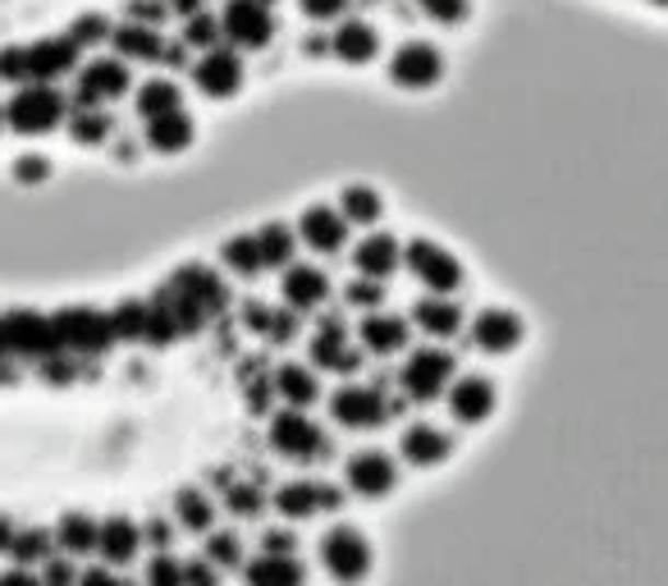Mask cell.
<instances>
[{
  "instance_id": "cell-1",
  "label": "cell",
  "mask_w": 668,
  "mask_h": 586,
  "mask_svg": "<svg viewBox=\"0 0 668 586\" xmlns=\"http://www.w3.org/2000/svg\"><path fill=\"white\" fill-rule=\"evenodd\" d=\"M5 111V129L19 138H46L65 129L69 119V92H60V83H19L10 92V101H0Z\"/></svg>"
},
{
  "instance_id": "cell-2",
  "label": "cell",
  "mask_w": 668,
  "mask_h": 586,
  "mask_svg": "<svg viewBox=\"0 0 668 586\" xmlns=\"http://www.w3.org/2000/svg\"><path fill=\"white\" fill-rule=\"evenodd\" d=\"M445 73H449V60L430 37H403L390 50V60H384V79L399 92H435L445 83Z\"/></svg>"
},
{
  "instance_id": "cell-3",
  "label": "cell",
  "mask_w": 668,
  "mask_h": 586,
  "mask_svg": "<svg viewBox=\"0 0 668 586\" xmlns=\"http://www.w3.org/2000/svg\"><path fill=\"white\" fill-rule=\"evenodd\" d=\"M134 92V65L119 56H92L73 69L69 106H111V101Z\"/></svg>"
},
{
  "instance_id": "cell-4",
  "label": "cell",
  "mask_w": 668,
  "mask_h": 586,
  "mask_svg": "<svg viewBox=\"0 0 668 586\" xmlns=\"http://www.w3.org/2000/svg\"><path fill=\"white\" fill-rule=\"evenodd\" d=\"M188 79H193V88L207 96V101H229V96H239L243 83H247L243 50L229 46V42H220V46H211V50H197Z\"/></svg>"
},
{
  "instance_id": "cell-5",
  "label": "cell",
  "mask_w": 668,
  "mask_h": 586,
  "mask_svg": "<svg viewBox=\"0 0 668 586\" xmlns=\"http://www.w3.org/2000/svg\"><path fill=\"white\" fill-rule=\"evenodd\" d=\"M403 266L417 275V285H426V294H458L462 289V262L449 248H440L435 239H413L403 243Z\"/></svg>"
},
{
  "instance_id": "cell-6",
  "label": "cell",
  "mask_w": 668,
  "mask_h": 586,
  "mask_svg": "<svg viewBox=\"0 0 668 586\" xmlns=\"http://www.w3.org/2000/svg\"><path fill=\"white\" fill-rule=\"evenodd\" d=\"M321 564L325 573L339 582V586H357L367 573H371V545L357 527H330L321 537Z\"/></svg>"
},
{
  "instance_id": "cell-7",
  "label": "cell",
  "mask_w": 668,
  "mask_h": 586,
  "mask_svg": "<svg viewBox=\"0 0 668 586\" xmlns=\"http://www.w3.org/2000/svg\"><path fill=\"white\" fill-rule=\"evenodd\" d=\"M220 37L239 50H262L275 37V14L262 0H220Z\"/></svg>"
},
{
  "instance_id": "cell-8",
  "label": "cell",
  "mask_w": 668,
  "mask_h": 586,
  "mask_svg": "<svg viewBox=\"0 0 668 586\" xmlns=\"http://www.w3.org/2000/svg\"><path fill=\"white\" fill-rule=\"evenodd\" d=\"M453 371H458L453 353H445V348H417L413 358L403 363V371H399V386L407 390V399L430 403V399H440V394L449 390Z\"/></svg>"
},
{
  "instance_id": "cell-9",
  "label": "cell",
  "mask_w": 668,
  "mask_h": 586,
  "mask_svg": "<svg viewBox=\"0 0 668 586\" xmlns=\"http://www.w3.org/2000/svg\"><path fill=\"white\" fill-rule=\"evenodd\" d=\"M330 37V56L339 60V65H353V69H367L380 60V28L371 19H357V14H344V19H334V28L325 33Z\"/></svg>"
},
{
  "instance_id": "cell-10",
  "label": "cell",
  "mask_w": 668,
  "mask_h": 586,
  "mask_svg": "<svg viewBox=\"0 0 668 586\" xmlns=\"http://www.w3.org/2000/svg\"><path fill=\"white\" fill-rule=\"evenodd\" d=\"M0 330H5V348L19 353V358H50L60 353V335H56V321L42 317V312H28L19 308L10 317H0Z\"/></svg>"
},
{
  "instance_id": "cell-11",
  "label": "cell",
  "mask_w": 668,
  "mask_h": 586,
  "mask_svg": "<svg viewBox=\"0 0 668 586\" xmlns=\"http://www.w3.org/2000/svg\"><path fill=\"white\" fill-rule=\"evenodd\" d=\"M50 321H56L60 348H73V353H106L115 344L111 317H101L92 308H65V312H56Z\"/></svg>"
},
{
  "instance_id": "cell-12",
  "label": "cell",
  "mask_w": 668,
  "mask_h": 586,
  "mask_svg": "<svg viewBox=\"0 0 668 586\" xmlns=\"http://www.w3.org/2000/svg\"><path fill=\"white\" fill-rule=\"evenodd\" d=\"M270 440H275L279 453H285V458H298V463L330 453L325 430H321L312 417H307V413H298V407H289V413H279V417L270 422Z\"/></svg>"
},
{
  "instance_id": "cell-13",
  "label": "cell",
  "mask_w": 668,
  "mask_h": 586,
  "mask_svg": "<svg viewBox=\"0 0 668 586\" xmlns=\"http://www.w3.org/2000/svg\"><path fill=\"white\" fill-rule=\"evenodd\" d=\"M106 46H111V56H119L128 65H165V50H170L157 23H138V19L115 23Z\"/></svg>"
},
{
  "instance_id": "cell-14",
  "label": "cell",
  "mask_w": 668,
  "mask_h": 586,
  "mask_svg": "<svg viewBox=\"0 0 668 586\" xmlns=\"http://www.w3.org/2000/svg\"><path fill=\"white\" fill-rule=\"evenodd\" d=\"M348 220L339 216V207H325V202H316V207H307L298 216V239L321 252V257H339V252L348 248Z\"/></svg>"
},
{
  "instance_id": "cell-15",
  "label": "cell",
  "mask_w": 668,
  "mask_h": 586,
  "mask_svg": "<svg viewBox=\"0 0 668 586\" xmlns=\"http://www.w3.org/2000/svg\"><path fill=\"white\" fill-rule=\"evenodd\" d=\"M522 340H527V321L512 312V308H485L472 321V344L481 353H491V358H499V353H512Z\"/></svg>"
},
{
  "instance_id": "cell-16",
  "label": "cell",
  "mask_w": 668,
  "mask_h": 586,
  "mask_svg": "<svg viewBox=\"0 0 668 586\" xmlns=\"http://www.w3.org/2000/svg\"><path fill=\"white\" fill-rule=\"evenodd\" d=\"M449 413L458 417V422H468V426H476V422H485L495 413V403H499V390H495V380L491 376H458V380H449Z\"/></svg>"
},
{
  "instance_id": "cell-17",
  "label": "cell",
  "mask_w": 668,
  "mask_h": 586,
  "mask_svg": "<svg viewBox=\"0 0 668 586\" xmlns=\"http://www.w3.org/2000/svg\"><path fill=\"white\" fill-rule=\"evenodd\" d=\"M142 142L151 151H161V157H178V151H188L197 142V119L188 115V106L151 115V119H142Z\"/></svg>"
},
{
  "instance_id": "cell-18",
  "label": "cell",
  "mask_w": 668,
  "mask_h": 586,
  "mask_svg": "<svg viewBox=\"0 0 668 586\" xmlns=\"http://www.w3.org/2000/svg\"><path fill=\"white\" fill-rule=\"evenodd\" d=\"M348 486L357 495H367V499H380V495H390L399 486V468H394V458L390 453H380V449H362V453H353L348 458Z\"/></svg>"
},
{
  "instance_id": "cell-19",
  "label": "cell",
  "mask_w": 668,
  "mask_h": 586,
  "mask_svg": "<svg viewBox=\"0 0 668 586\" xmlns=\"http://www.w3.org/2000/svg\"><path fill=\"white\" fill-rule=\"evenodd\" d=\"M279 298H285V308H293V312H316L330 298V275L312 262H289L285 279H279Z\"/></svg>"
},
{
  "instance_id": "cell-20",
  "label": "cell",
  "mask_w": 668,
  "mask_h": 586,
  "mask_svg": "<svg viewBox=\"0 0 668 586\" xmlns=\"http://www.w3.org/2000/svg\"><path fill=\"white\" fill-rule=\"evenodd\" d=\"M344 495L325 486V481H289V486L275 491V508L285 518H316V514H330V508H339Z\"/></svg>"
},
{
  "instance_id": "cell-21",
  "label": "cell",
  "mask_w": 668,
  "mask_h": 586,
  "mask_svg": "<svg viewBox=\"0 0 668 586\" xmlns=\"http://www.w3.org/2000/svg\"><path fill=\"white\" fill-rule=\"evenodd\" d=\"M330 417L339 426H353V430H371V426H380L384 417H390V403H384L380 390L353 386V390H339L330 399Z\"/></svg>"
},
{
  "instance_id": "cell-22",
  "label": "cell",
  "mask_w": 668,
  "mask_h": 586,
  "mask_svg": "<svg viewBox=\"0 0 668 586\" xmlns=\"http://www.w3.org/2000/svg\"><path fill=\"white\" fill-rule=\"evenodd\" d=\"M403 266V243L384 229H371V234L353 248V271L357 275H371V279H390Z\"/></svg>"
},
{
  "instance_id": "cell-23",
  "label": "cell",
  "mask_w": 668,
  "mask_h": 586,
  "mask_svg": "<svg viewBox=\"0 0 668 586\" xmlns=\"http://www.w3.org/2000/svg\"><path fill=\"white\" fill-rule=\"evenodd\" d=\"M243 582L247 586H307V568L298 554H270L262 550L256 559L243 564Z\"/></svg>"
},
{
  "instance_id": "cell-24",
  "label": "cell",
  "mask_w": 668,
  "mask_h": 586,
  "mask_svg": "<svg viewBox=\"0 0 668 586\" xmlns=\"http://www.w3.org/2000/svg\"><path fill=\"white\" fill-rule=\"evenodd\" d=\"M399 453H403L413 468H435V463H445V458L453 453V440L445 436L440 426H426V422H417V426H407V430H403Z\"/></svg>"
},
{
  "instance_id": "cell-25",
  "label": "cell",
  "mask_w": 668,
  "mask_h": 586,
  "mask_svg": "<svg viewBox=\"0 0 668 586\" xmlns=\"http://www.w3.org/2000/svg\"><path fill=\"white\" fill-rule=\"evenodd\" d=\"M413 321H417L422 335H430V340H453L458 330H462V308L449 294H430V298L413 302Z\"/></svg>"
},
{
  "instance_id": "cell-26",
  "label": "cell",
  "mask_w": 668,
  "mask_h": 586,
  "mask_svg": "<svg viewBox=\"0 0 668 586\" xmlns=\"http://www.w3.org/2000/svg\"><path fill=\"white\" fill-rule=\"evenodd\" d=\"M138 545H142V531L128 522V518H106V522L96 527V550H101V559H106L111 568L134 564V559H138Z\"/></svg>"
},
{
  "instance_id": "cell-27",
  "label": "cell",
  "mask_w": 668,
  "mask_h": 586,
  "mask_svg": "<svg viewBox=\"0 0 668 586\" xmlns=\"http://www.w3.org/2000/svg\"><path fill=\"white\" fill-rule=\"evenodd\" d=\"M357 340H362V348L376 353V358H390V353L407 348V321L390 317V312H367L362 330H357Z\"/></svg>"
},
{
  "instance_id": "cell-28",
  "label": "cell",
  "mask_w": 668,
  "mask_h": 586,
  "mask_svg": "<svg viewBox=\"0 0 668 586\" xmlns=\"http://www.w3.org/2000/svg\"><path fill=\"white\" fill-rule=\"evenodd\" d=\"M174 106H184V88H178L170 73H151L134 88V111L138 119H151V115H165Z\"/></svg>"
},
{
  "instance_id": "cell-29",
  "label": "cell",
  "mask_w": 668,
  "mask_h": 586,
  "mask_svg": "<svg viewBox=\"0 0 668 586\" xmlns=\"http://www.w3.org/2000/svg\"><path fill=\"white\" fill-rule=\"evenodd\" d=\"M65 129L79 147H106L115 134V119L106 115V106H69Z\"/></svg>"
},
{
  "instance_id": "cell-30",
  "label": "cell",
  "mask_w": 668,
  "mask_h": 586,
  "mask_svg": "<svg viewBox=\"0 0 668 586\" xmlns=\"http://www.w3.org/2000/svg\"><path fill=\"white\" fill-rule=\"evenodd\" d=\"M312 363H316V367H330V371H344V376H353L357 367H362V358H357L353 348H344L339 321H334V317L321 325V335L312 340Z\"/></svg>"
},
{
  "instance_id": "cell-31",
  "label": "cell",
  "mask_w": 668,
  "mask_h": 586,
  "mask_svg": "<svg viewBox=\"0 0 668 586\" xmlns=\"http://www.w3.org/2000/svg\"><path fill=\"white\" fill-rule=\"evenodd\" d=\"M339 216L348 225H362V229L380 225L384 220V197H380V188H371V184H344L339 188Z\"/></svg>"
},
{
  "instance_id": "cell-32",
  "label": "cell",
  "mask_w": 668,
  "mask_h": 586,
  "mask_svg": "<svg viewBox=\"0 0 668 586\" xmlns=\"http://www.w3.org/2000/svg\"><path fill=\"white\" fill-rule=\"evenodd\" d=\"M256 248H262L266 271H285L298 252V229L285 225V220H266L262 229H256Z\"/></svg>"
},
{
  "instance_id": "cell-33",
  "label": "cell",
  "mask_w": 668,
  "mask_h": 586,
  "mask_svg": "<svg viewBox=\"0 0 668 586\" xmlns=\"http://www.w3.org/2000/svg\"><path fill=\"white\" fill-rule=\"evenodd\" d=\"M220 262H224V271H234V275H243V279H256V275L266 271L262 248H256V234H234V239H224V243H220Z\"/></svg>"
},
{
  "instance_id": "cell-34",
  "label": "cell",
  "mask_w": 668,
  "mask_h": 586,
  "mask_svg": "<svg viewBox=\"0 0 668 586\" xmlns=\"http://www.w3.org/2000/svg\"><path fill=\"white\" fill-rule=\"evenodd\" d=\"M275 390L285 394L293 407H307V403H316V394H321V386H316V376L307 371V367H298V363H289V367H279V376H275Z\"/></svg>"
},
{
  "instance_id": "cell-35",
  "label": "cell",
  "mask_w": 668,
  "mask_h": 586,
  "mask_svg": "<svg viewBox=\"0 0 668 586\" xmlns=\"http://www.w3.org/2000/svg\"><path fill=\"white\" fill-rule=\"evenodd\" d=\"M174 514H178V522H184L188 531H211L216 527V508H211V499L201 495V491H193V486H184L174 495Z\"/></svg>"
},
{
  "instance_id": "cell-36",
  "label": "cell",
  "mask_w": 668,
  "mask_h": 586,
  "mask_svg": "<svg viewBox=\"0 0 668 586\" xmlns=\"http://www.w3.org/2000/svg\"><path fill=\"white\" fill-rule=\"evenodd\" d=\"M56 541L65 554H88V550H96V522L88 514H65Z\"/></svg>"
},
{
  "instance_id": "cell-37",
  "label": "cell",
  "mask_w": 668,
  "mask_h": 586,
  "mask_svg": "<svg viewBox=\"0 0 668 586\" xmlns=\"http://www.w3.org/2000/svg\"><path fill=\"white\" fill-rule=\"evenodd\" d=\"M178 42H184V46L193 50V56H197V50L220 46V42H224V37H220V19H216L211 10L188 14V19H184V37H178Z\"/></svg>"
},
{
  "instance_id": "cell-38",
  "label": "cell",
  "mask_w": 668,
  "mask_h": 586,
  "mask_svg": "<svg viewBox=\"0 0 668 586\" xmlns=\"http://www.w3.org/2000/svg\"><path fill=\"white\" fill-rule=\"evenodd\" d=\"M417 10H422L430 23H440V28H462V23L472 19L476 0H417Z\"/></svg>"
},
{
  "instance_id": "cell-39",
  "label": "cell",
  "mask_w": 668,
  "mask_h": 586,
  "mask_svg": "<svg viewBox=\"0 0 668 586\" xmlns=\"http://www.w3.org/2000/svg\"><path fill=\"white\" fill-rule=\"evenodd\" d=\"M111 325H115V340H142V330H147V302H138V298L119 302V308L111 312Z\"/></svg>"
},
{
  "instance_id": "cell-40",
  "label": "cell",
  "mask_w": 668,
  "mask_h": 586,
  "mask_svg": "<svg viewBox=\"0 0 668 586\" xmlns=\"http://www.w3.org/2000/svg\"><path fill=\"white\" fill-rule=\"evenodd\" d=\"M344 302L362 312H380L384 308V279H371V275H357L353 285H344Z\"/></svg>"
},
{
  "instance_id": "cell-41",
  "label": "cell",
  "mask_w": 668,
  "mask_h": 586,
  "mask_svg": "<svg viewBox=\"0 0 668 586\" xmlns=\"http://www.w3.org/2000/svg\"><path fill=\"white\" fill-rule=\"evenodd\" d=\"M207 559L216 568H239L243 564V541L234 537V531H211L207 537Z\"/></svg>"
},
{
  "instance_id": "cell-42",
  "label": "cell",
  "mask_w": 668,
  "mask_h": 586,
  "mask_svg": "<svg viewBox=\"0 0 668 586\" xmlns=\"http://www.w3.org/2000/svg\"><path fill=\"white\" fill-rule=\"evenodd\" d=\"M5 554H14L19 564H37V559H50V537L46 531H14V541H10V550Z\"/></svg>"
},
{
  "instance_id": "cell-43",
  "label": "cell",
  "mask_w": 668,
  "mask_h": 586,
  "mask_svg": "<svg viewBox=\"0 0 668 586\" xmlns=\"http://www.w3.org/2000/svg\"><path fill=\"white\" fill-rule=\"evenodd\" d=\"M229 486V508H234L239 518H256L266 508V495L252 486V481H224Z\"/></svg>"
},
{
  "instance_id": "cell-44",
  "label": "cell",
  "mask_w": 668,
  "mask_h": 586,
  "mask_svg": "<svg viewBox=\"0 0 668 586\" xmlns=\"http://www.w3.org/2000/svg\"><path fill=\"white\" fill-rule=\"evenodd\" d=\"M147 586H184V564L174 554H157L147 564Z\"/></svg>"
},
{
  "instance_id": "cell-45",
  "label": "cell",
  "mask_w": 668,
  "mask_h": 586,
  "mask_svg": "<svg viewBox=\"0 0 668 586\" xmlns=\"http://www.w3.org/2000/svg\"><path fill=\"white\" fill-rule=\"evenodd\" d=\"M14 180L28 184V188H33V184H46V180H50V161L37 157V151H23V157L14 161Z\"/></svg>"
},
{
  "instance_id": "cell-46",
  "label": "cell",
  "mask_w": 668,
  "mask_h": 586,
  "mask_svg": "<svg viewBox=\"0 0 668 586\" xmlns=\"http://www.w3.org/2000/svg\"><path fill=\"white\" fill-rule=\"evenodd\" d=\"M298 10L312 23H334V19L348 14V0H298Z\"/></svg>"
},
{
  "instance_id": "cell-47",
  "label": "cell",
  "mask_w": 668,
  "mask_h": 586,
  "mask_svg": "<svg viewBox=\"0 0 668 586\" xmlns=\"http://www.w3.org/2000/svg\"><path fill=\"white\" fill-rule=\"evenodd\" d=\"M298 321H302V312L279 308V312H270V321H266V335H270L275 344H289V340H298Z\"/></svg>"
},
{
  "instance_id": "cell-48",
  "label": "cell",
  "mask_w": 668,
  "mask_h": 586,
  "mask_svg": "<svg viewBox=\"0 0 668 586\" xmlns=\"http://www.w3.org/2000/svg\"><path fill=\"white\" fill-rule=\"evenodd\" d=\"M184 586H220V577H216V564L207 554L201 559H193V564H184Z\"/></svg>"
},
{
  "instance_id": "cell-49",
  "label": "cell",
  "mask_w": 668,
  "mask_h": 586,
  "mask_svg": "<svg viewBox=\"0 0 668 586\" xmlns=\"http://www.w3.org/2000/svg\"><path fill=\"white\" fill-rule=\"evenodd\" d=\"M42 586H79V573H73L69 559H46V577Z\"/></svg>"
},
{
  "instance_id": "cell-50",
  "label": "cell",
  "mask_w": 668,
  "mask_h": 586,
  "mask_svg": "<svg viewBox=\"0 0 668 586\" xmlns=\"http://www.w3.org/2000/svg\"><path fill=\"white\" fill-rule=\"evenodd\" d=\"M262 550H270V554H298V537H293V531H285V527H270V531H262Z\"/></svg>"
},
{
  "instance_id": "cell-51",
  "label": "cell",
  "mask_w": 668,
  "mask_h": 586,
  "mask_svg": "<svg viewBox=\"0 0 668 586\" xmlns=\"http://www.w3.org/2000/svg\"><path fill=\"white\" fill-rule=\"evenodd\" d=\"M79 586H134V582H124V577H115L111 568H88V573L79 577Z\"/></svg>"
},
{
  "instance_id": "cell-52",
  "label": "cell",
  "mask_w": 668,
  "mask_h": 586,
  "mask_svg": "<svg viewBox=\"0 0 668 586\" xmlns=\"http://www.w3.org/2000/svg\"><path fill=\"white\" fill-rule=\"evenodd\" d=\"M0 586H42L33 573H23V568H14V573H5V577H0Z\"/></svg>"
},
{
  "instance_id": "cell-53",
  "label": "cell",
  "mask_w": 668,
  "mask_h": 586,
  "mask_svg": "<svg viewBox=\"0 0 668 586\" xmlns=\"http://www.w3.org/2000/svg\"><path fill=\"white\" fill-rule=\"evenodd\" d=\"M147 541H151V545H170V527H165V522H151V527H147Z\"/></svg>"
},
{
  "instance_id": "cell-54",
  "label": "cell",
  "mask_w": 668,
  "mask_h": 586,
  "mask_svg": "<svg viewBox=\"0 0 668 586\" xmlns=\"http://www.w3.org/2000/svg\"><path fill=\"white\" fill-rule=\"evenodd\" d=\"M10 541H14V527H10V518H0V554L10 550Z\"/></svg>"
},
{
  "instance_id": "cell-55",
  "label": "cell",
  "mask_w": 668,
  "mask_h": 586,
  "mask_svg": "<svg viewBox=\"0 0 668 586\" xmlns=\"http://www.w3.org/2000/svg\"><path fill=\"white\" fill-rule=\"evenodd\" d=\"M5 353H10V348H5V330H0V358H5Z\"/></svg>"
},
{
  "instance_id": "cell-56",
  "label": "cell",
  "mask_w": 668,
  "mask_h": 586,
  "mask_svg": "<svg viewBox=\"0 0 668 586\" xmlns=\"http://www.w3.org/2000/svg\"><path fill=\"white\" fill-rule=\"evenodd\" d=\"M0 129H5V111H0Z\"/></svg>"
},
{
  "instance_id": "cell-57",
  "label": "cell",
  "mask_w": 668,
  "mask_h": 586,
  "mask_svg": "<svg viewBox=\"0 0 668 586\" xmlns=\"http://www.w3.org/2000/svg\"><path fill=\"white\" fill-rule=\"evenodd\" d=\"M650 5H668V0H650Z\"/></svg>"
},
{
  "instance_id": "cell-58",
  "label": "cell",
  "mask_w": 668,
  "mask_h": 586,
  "mask_svg": "<svg viewBox=\"0 0 668 586\" xmlns=\"http://www.w3.org/2000/svg\"><path fill=\"white\" fill-rule=\"evenodd\" d=\"M262 5H275V0H262Z\"/></svg>"
}]
</instances>
